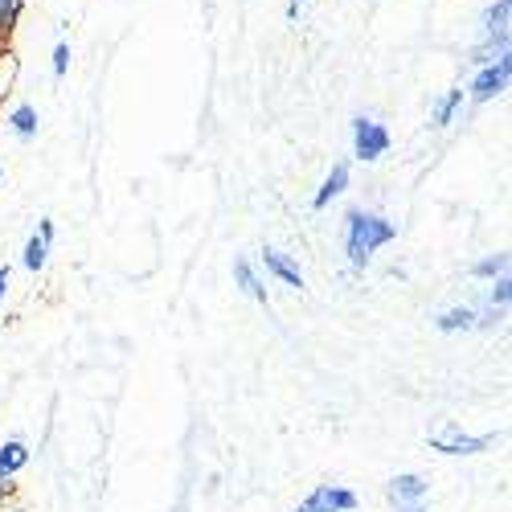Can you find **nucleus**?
I'll return each mask as SVG.
<instances>
[{
	"instance_id": "obj_18",
	"label": "nucleus",
	"mask_w": 512,
	"mask_h": 512,
	"mask_svg": "<svg viewBox=\"0 0 512 512\" xmlns=\"http://www.w3.org/2000/svg\"><path fill=\"white\" fill-rule=\"evenodd\" d=\"M46 259H50V242L41 238V234H33L29 242H25V254H21V267L25 271H41L46 267Z\"/></svg>"
},
{
	"instance_id": "obj_4",
	"label": "nucleus",
	"mask_w": 512,
	"mask_h": 512,
	"mask_svg": "<svg viewBox=\"0 0 512 512\" xmlns=\"http://www.w3.org/2000/svg\"><path fill=\"white\" fill-rule=\"evenodd\" d=\"M508 82H512V54L488 62V66H476L472 74V87H467V99L472 103H492L508 91Z\"/></svg>"
},
{
	"instance_id": "obj_17",
	"label": "nucleus",
	"mask_w": 512,
	"mask_h": 512,
	"mask_svg": "<svg viewBox=\"0 0 512 512\" xmlns=\"http://www.w3.org/2000/svg\"><path fill=\"white\" fill-rule=\"evenodd\" d=\"M508 300H512V279H508V275H496V279H488L484 308H492V312H508Z\"/></svg>"
},
{
	"instance_id": "obj_14",
	"label": "nucleus",
	"mask_w": 512,
	"mask_h": 512,
	"mask_svg": "<svg viewBox=\"0 0 512 512\" xmlns=\"http://www.w3.org/2000/svg\"><path fill=\"white\" fill-rule=\"evenodd\" d=\"M463 99H467V91H463V87H451V91L431 107V127H451L455 115L463 111Z\"/></svg>"
},
{
	"instance_id": "obj_21",
	"label": "nucleus",
	"mask_w": 512,
	"mask_h": 512,
	"mask_svg": "<svg viewBox=\"0 0 512 512\" xmlns=\"http://www.w3.org/2000/svg\"><path fill=\"white\" fill-rule=\"evenodd\" d=\"M13 78H17V58L13 54H0V95L13 91Z\"/></svg>"
},
{
	"instance_id": "obj_19",
	"label": "nucleus",
	"mask_w": 512,
	"mask_h": 512,
	"mask_svg": "<svg viewBox=\"0 0 512 512\" xmlns=\"http://www.w3.org/2000/svg\"><path fill=\"white\" fill-rule=\"evenodd\" d=\"M25 13V0H0V41H9Z\"/></svg>"
},
{
	"instance_id": "obj_9",
	"label": "nucleus",
	"mask_w": 512,
	"mask_h": 512,
	"mask_svg": "<svg viewBox=\"0 0 512 512\" xmlns=\"http://www.w3.org/2000/svg\"><path fill=\"white\" fill-rule=\"evenodd\" d=\"M512 33V0H488L480 13V37H508Z\"/></svg>"
},
{
	"instance_id": "obj_5",
	"label": "nucleus",
	"mask_w": 512,
	"mask_h": 512,
	"mask_svg": "<svg viewBox=\"0 0 512 512\" xmlns=\"http://www.w3.org/2000/svg\"><path fill=\"white\" fill-rule=\"evenodd\" d=\"M426 443H431V451H439V455H480L496 443V435H463L459 426H447V431L431 435Z\"/></svg>"
},
{
	"instance_id": "obj_10",
	"label": "nucleus",
	"mask_w": 512,
	"mask_h": 512,
	"mask_svg": "<svg viewBox=\"0 0 512 512\" xmlns=\"http://www.w3.org/2000/svg\"><path fill=\"white\" fill-rule=\"evenodd\" d=\"M25 463H29V447H25L21 439L0 443V484L13 480L17 472H25Z\"/></svg>"
},
{
	"instance_id": "obj_22",
	"label": "nucleus",
	"mask_w": 512,
	"mask_h": 512,
	"mask_svg": "<svg viewBox=\"0 0 512 512\" xmlns=\"http://www.w3.org/2000/svg\"><path fill=\"white\" fill-rule=\"evenodd\" d=\"M37 234L46 238V242H54V238H58V226H54V218H41V222H37Z\"/></svg>"
},
{
	"instance_id": "obj_25",
	"label": "nucleus",
	"mask_w": 512,
	"mask_h": 512,
	"mask_svg": "<svg viewBox=\"0 0 512 512\" xmlns=\"http://www.w3.org/2000/svg\"><path fill=\"white\" fill-rule=\"evenodd\" d=\"M0 54H5V41H0Z\"/></svg>"
},
{
	"instance_id": "obj_8",
	"label": "nucleus",
	"mask_w": 512,
	"mask_h": 512,
	"mask_svg": "<svg viewBox=\"0 0 512 512\" xmlns=\"http://www.w3.org/2000/svg\"><path fill=\"white\" fill-rule=\"evenodd\" d=\"M263 267H267V275H275L283 287L304 291V271H300V263H295L291 254H283V250L267 246V250H263Z\"/></svg>"
},
{
	"instance_id": "obj_15",
	"label": "nucleus",
	"mask_w": 512,
	"mask_h": 512,
	"mask_svg": "<svg viewBox=\"0 0 512 512\" xmlns=\"http://www.w3.org/2000/svg\"><path fill=\"white\" fill-rule=\"evenodd\" d=\"M234 279H238V287L250 295V300L267 304V287H263V279H259V271H254L250 259H234Z\"/></svg>"
},
{
	"instance_id": "obj_3",
	"label": "nucleus",
	"mask_w": 512,
	"mask_h": 512,
	"mask_svg": "<svg viewBox=\"0 0 512 512\" xmlns=\"http://www.w3.org/2000/svg\"><path fill=\"white\" fill-rule=\"evenodd\" d=\"M390 152V127L377 123L373 115H353V156L361 164H373Z\"/></svg>"
},
{
	"instance_id": "obj_23",
	"label": "nucleus",
	"mask_w": 512,
	"mask_h": 512,
	"mask_svg": "<svg viewBox=\"0 0 512 512\" xmlns=\"http://www.w3.org/2000/svg\"><path fill=\"white\" fill-rule=\"evenodd\" d=\"M9 283H13V271L0 267V304H5V295H9Z\"/></svg>"
},
{
	"instance_id": "obj_12",
	"label": "nucleus",
	"mask_w": 512,
	"mask_h": 512,
	"mask_svg": "<svg viewBox=\"0 0 512 512\" xmlns=\"http://www.w3.org/2000/svg\"><path fill=\"white\" fill-rule=\"evenodd\" d=\"M504 54H512V41L508 37H480L476 46H472V54H467V62H472V70H476V66H488V62H496Z\"/></svg>"
},
{
	"instance_id": "obj_26",
	"label": "nucleus",
	"mask_w": 512,
	"mask_h": 512,
	"mask_svg": "<svg viewBox=\"0 0 512 512\" xmlns=\"http://www.w3.org/2000/svg\"><path fill=\"white\" fill-rule=\"evenodd\" d=\"M0 177H5V173H0Z\"/></svg>"
},
{
	"instance_id": "obj_6",
	"label": "nucleus",
	"mask_w": 512,
	"mask_h": 512,
	"mask_svg": "<svg viewBox=\"0 0 512 512\" xmlns=\"http://www.w3.org/2000/svg\"><path fill=\"white\" fill-rule=\"evenodd\" d=\"M304 508L308 512H353L357 508V492L345 488V484H320V488L308 492Z\"/></svg>"
},
{
	"instance_id": "obj_7",
	"label": "nucleus",
	"mask_w": 512,
	"mask_h": 512,
	"mask_svg": "<svg viewBox=\"0 0 512 512\" xmlns=\"http://www.w3.org/2000/svg\"><path fill=\"white\" fill-rule=\"evenodd\" d=\"M349 185H353V168H349V160H336V164L328 168V177L320 181L316 197H312V209H328L336 197H345V193H349Z\"/></svg>"
},
{
	"instance_id": "obj_1",
	"label": "nucleus",
	"mask_w": 512,
	"mask_h": 512,
	"mask_svg": "<svg viewBox=\"0 0 512 512\" xmlns=\"http://www.w3.org/2000/svg\"><path fill=\"white\" fill-rule=\"evenodd\" d=\"M398 238V226L386 218V213H373V209H361L353 205L345 213V254L357 271H365L373 263V254L381 246H390Z\"/></svg>"
},
{
	"instance_id": "obj_20",
	"label": "nucleus",
	"mask_w": 512,
	"mask_h": 512,
	"mask_svg": "<svg viewBox=\"0 0 512 512\" xmlns=\"http://www.w3.org/2000/svg\"><path fill=\"white\" fill-rule=\"evenodd\" d=\"M50 70H54V78H66V70H70V41H58V46H54Z\"/></svg>"
},
{
	"instance_id": "obj_11",
	"label": "nucleus",
	"mask_w": 512,
	"mask_h": 512,
	"mask_svg": "<svg viewBox=\"0 0 512 512\" xmlns=\"http://www.w3.org/2000/svg\"><path fill=\"white\" fill-rule=\"evenodd\" d=\"M476 320H480V308L463 304V308H447V312H439L435 328H439V332H476Z\"/></svg>"
},
{
	"instance_id": "obj_16",
	"label": "nucleus",
	"mask_w": 512,
	"mask_h": 512,
	"mask_svg": "<svg viewBox=\"0 0 512 512\" xmlns=\"http://www.w3.org/2000/svg\"><path fill=\"white\" fill-rule=\"evenodd\" d=\"M496 275H508V254H504V250L484 254V259H476V263H472V279L488 283V279H496Z\"/></svg>"
},
{
	"instance_id": "obj_24",
	"label": "nucleus",
	"mask_w": 512,
	"mask_h": 512,
	"mask_svg": "<svg viewBox=\"0 0 512 512\" xmlns=\"http://www.w3.org/2000/svg\"><path fill=\"white\" fill-rule=\"evenodd\" d=\"M287 21H300V0H287V9H283Z\"/></svg>"
},
{
	"instance_id": "obj_13",
	"label": "nucleus",
	"mask_w": 512,
	"mask_h": 512,
	"mask_svg": "<svg viewBox=\"0 0 512 512\" xmlns=\"http://www.w3.org/2000/svg\"><path fill=\"white\" fill-rule=\"evenodd\" d=\"M5 123L13 127V136H17V140H33V136H37V127H41V115H37L33 103H17V107L9 111Z\"/></svg>"
},
{
	"instance_id": "obj_2",
	"label": "nucleus",
	"mask_w": 512,
	"mask_h": 512,
	"mask_svg": "<svg viewBox=\"0 0 512 512\" xmlns=\"http://www.w3.org/2000/svg\"><path fill=\"white\" fill-rule=\"evenodd\" d=\"M386 500L394 512H426V504H431V480L418 472H402L386 484Z\"/></svg>"
}]
</instances>
